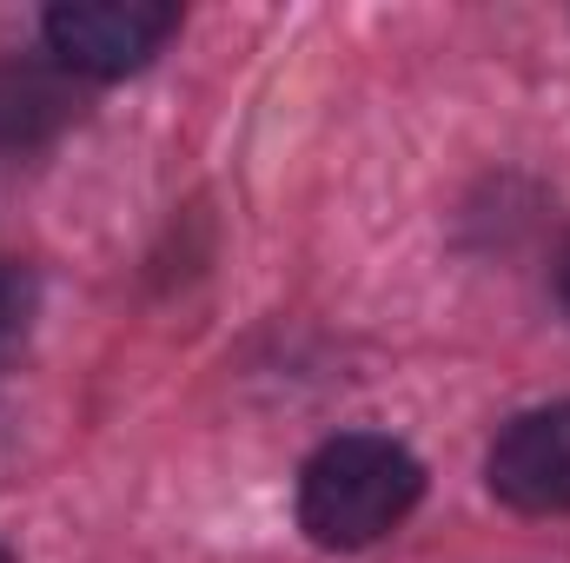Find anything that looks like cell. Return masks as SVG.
Wrapping results in <instances>:
<instances>
[{
  "mask_svg": "<svg viewBox=\"0 0 570 563\" xmlns=\"http://www.w3.org/2000/svg\"><path fill=\"white\" fill-rule=\"evenodd\" d=\"M484 484L498 504L524 511V517H564L570 511V398L518 412L491 437L484 457Z\"/></svg>",
  "mask_w": 570,
  "mask_h": 563,
  "instance_id": "3957f363",
  "label": "cell"
},
{
  "mask_svg": "<svg viewBox=\"0 0 570 563\" xmlns=\"http://www.w3.org/2000/svg\"><path fill=\"white\" fill-rule=\"evenodd\" d=\"M73 73L40 67V60H7L0 67V146H33L60 134L80 107H73Z\"/></svg>",
  "mask_w": 570,
  "mask_h": 563,
  "instance_id": "277c9868",
  "label": "cell"
},
{
  "mask_svg": "<svg viewBox=\"0 0 570 563\" xmlns=\"http://www.w3.org/2000/svg\"><path fill=\"white\" fill-rule=\"evenodd\" d=\"M0 563H13V557H7V551H0Z\"/></svg>",
  "mask_w": 570,
  "mask_h": 563,
  "instance_id": "52a82bcc",
  "label": "cell"
},
{
  "mask_svg": "<svg viewBox=\"0 0 570 563\" xmlns=\"http://www.w3.org/2000/svg\"><path fill=\"white\" fill-rule=\"evenodd\" d=\"M558 298H564V312H570V246L558 253Z\"/></svg>",
  "mask_w": 570,
  "mask_h": 563,
  "instance_id": "8992f818",
  "label": "cell"
},
{
  "mask_svg": "<svg viewBox=\"0 0 570 563\" xmlns=\"http://www.w3.org/2000/svg\"><path fill=\"white\" fill-rule=\"evenodd\" d=\"M33 305H40V285H33V273H27V266H13V259H0V358L27 338Z\"/></svg>",
  "mask_w": 570,
  "mask_h": 563,
  "instance_id": "5b68a950",
  "label": "cell"
},
{
  "mask_svg": "<svg viewBox=\"0 0 570 563\" xmlns=\"http://www.w3.org/2000/svg\"><path fill=\"white\" fill-rule=\"evenodd\" d=\"M47 60L80 80H127L179 33V7L166 0H60L40 13Z\"/></svg>",
  "mask_w": 570,
  "mask_h": 563,
  "instance_id": "7a4b0ae2",
  "label": "cell"
},
{
  "mask_svg": "<svg viewBox=\"0 0 570 563\" xmlns=\"http://www.w3.org/2000/svg\"><path fill=\"white\" fill-rule=\"evenodd\" d=\"M425 497V464L385 431H338L298 471V531L318 551H365L392 537Z\"/></svg>",
  "mask_w": 570,
  "mask_h": 563,
  "instance_id": "6da1fadb",
  "label": "cell"
}]
</instances>
